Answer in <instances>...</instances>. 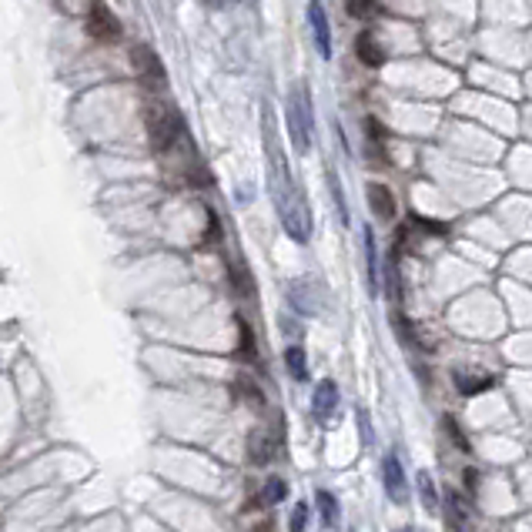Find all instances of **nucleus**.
<instances>
[{
	"label": "nucleus",
	"instance_id": "f257e3e1",
	"mask_svg": "<svg viewBox=\"0 0 532 532\" xmlns=\"http://www.w3.org/2000/svg\"><path fill=\"white\" fill-rule=\"evenodd\" d=\"M268 161H272V181H275V202H278V214H282L284 228L292 241L305 245L311 238V214H308V204L302 198V191L292 185V175H288V165H284L282 151L275 138H268Z\"/></svg>",
	"mask_w": 532,
	"mask_h": 532
},
{
	"label": "nucleus",
	"instance_id": "f03ea898",
	"mask_svg": "<svg viewBox=\"0 0 532 532\" xmlns=\"http://www.w3.org/2000/svg\"><path fill=\"white\" fill-rule=\"evenodd\" d=\"M144 124H148V144H151L154 154H167L177 144L181 131H185V121L177 114V107L158 101V104H148L144 111Z\"/></svg>",
	"mask_w": 532,
	"mask_h": 532
},
{
	"label": "nucleus",
	"instance_id": "7ed1b4c3",
	"mask_svg": "<svg viewBox=\"0 0 532 532\" xmlns=\"http://www.w3.org/2000/svg\"><path fill=\"white\" fill-rule=\"evenodd\" d=\"M288 128H292V141L298 154L311 151V101H308V87L295 84L292 97H288Z\"/></svg>",
	"mask_w": 532,
	"mask_h": 532
},
{
	"label": "nucleus",
	"instance_id": "20e7f679",
	"mask_svg": "<svg viewBox=\"0 0 532 532\" xmlns=\"http://www.w3.org/2000/svg\"><path fill=\"white\" fill-rule=\"evenodd\" d=\"M84 31H87V37H91V41H97V44H118V41H121L118 14L111 11L104 0H91L87 17H84Z\"/></svg>",
	"mask_w": 532,
	"mask_h": 532
},
{
	"label": "nucleus",
	"instance_id": "39448f33",
	"mask_svg": "<svg viewBox=\"0 0 532 532\" xmlns=\"http://www.w3.org/2000/svg\"><path fill=\"white\" fill-rule=\"evenodd\" d=\"M131 64H134L138 77H141L148 87L165 84V64H161V58L154 54V48H148V44H134V48H131Z\"/></svg>",
	"mask_w": 532,
	"mask_h": 532
},
{
	"label": "nucleus",
	"instance_id": "423d86ee",
	"mask_svg": "<svg viewBox=\"0 0 532 532\" xmlns=\"http://www.w3.org/2000/svg\"><path fill=\"white\" fill-rule=\"evenodd\" d=\"M308 24H311V34H315V50L321 58H331V24L329 14L321 7V0H308Z\"/></svg>",
	"mask_w": 532,
	"mask_h": 532
},
{
	"label": "nucleus",
	"instance_id": "0eeeda50",
	"mask_svg": "<svg viewBox=\"0 0 532 532\" xmlns=\"http://www.w3.org/2000/svg\"><path fill=\"white\" fill-rule=\"evenodd\" d=\"M382 475H385V492H389V499L402 506L405 499H409V489H405V473L395 455H385V459H382Z\"/></svg>",
	"mask_w": 532,
	"mask_h": 532
},
{
	"label": "nucleus",
	"instance_id": "6e6552de",
	"mask_svg": "<svg viewBox=\"0 0 532 532\" xmlns=\"http://www.w3.org/2000/svg\"><path fill=\"white\" fill-rule=\"evenodd\" d=\"M365 198H368V208H372V214H375L379 221H389V218H395V194L389 191V185L372 181V185L365 188Z\"/></svg>",
	"mask_w": 532,
	"mask_h": 532
},
{
	"label": "nucleus",
	"instance_id": "1a4fd4ad",
	"mask_svg": "<svg viewBox=\"0 0 532 532\" xmlns=\"http://www.w3.org/2000/svg\"><path fill=\"white\" fill-rule=\"evenodd\" d=\"M248 455L255 465H268L275 459V442L268 428H255L248 436Z\"/></svg>",
	"mask_w": 532,
	"mask_h": 532
},
{
	"label": "nucleus",
	"instance_id": "9d476101",
	"mask_svg": "<svg viewBox=\"0 0 532 532\" xmlns=\"http://www.w3.org/2000/svg\"><path fill=\"white\" fill-rule=\"evenodd\" d=\"M355 54H358V60L368 64V68H379L382 60H385V50L379 48L375 34H368V31H362V34L355 37Z\"/></svg>",
	"mask_w": 532,
	"mask_h": 532
},
{
	"label": "nucleus",
	"instance_id": "9b49d317",
	"mask_svg": "<svg viewBox=\"0 0 532 532\" xmlns=\"http://www.w3.org/2000/svg\"><path fill=\"white\" fill-rule=\"evenodd\" d=\"M315 415H319V419H329L331 412H335V405H338V385H335V382H321L319 389H315Z\"/></svg>",
	"mask_w": 532,
	"mask_h": 532
},
{
	"label": "nucleus",
	"instance_id": "f8f14e48",
	"mask_svg": "<svg viewBox=\"0 0 532 532\" xmlns=\"http://www.w3.org/2000/svg\"><path fill=\"white\" fill-rule=\"evenodd\" d=\"M492 375L489 372H455V385H459L462 395H475V392L492 389Z\"/></svg>",
	"mask_w": 532,
	"mask_h": 532
},
{
	"label": "nucleus",
	"instance_id": "ddd939ff",
	"mask_svg": "<svg viewBox=\"0 0 532 532\" xmlns=\"http://www.w3.org/2000/svg\"><path fill=\"white\" fill-rule=\"evenodd\" d=\"M446 519H449L452 532H465V526H469V519H465V506L459 502V496H455V492H449V496H446Z\"/></svg>",
	"mask_w": 532,
	"mask_h": 532
},
{
	"label": "nucleus",
	"instance_id": "4468645a",
	"mask_svg": "<svg viewBox=\"0 0 532 532\" xmlns=\"http://www.w3.org/2000/svg\"><path fill=\"white\" fill-rule=\"evenodd\" d=\"M284 362H288V372H292V379L305 382L308 379V358H305V348H298L292 345L288 352H284Z\"/></svg>",
	"mask_w": 532,
	"mask_h": 532
},
{
	"label": "nucleus",
	"instance_id": "2eb2a0df",
	"mask_svg": "<svg viewBox=\"0 0 532 532\" xmlns=\"http://www.w3.org/2000/svg\"><path fill=\"white\" fill-rule=\"evenodd\" d=\"M415 485H419V496H422V506L428 512H436L438 509V492H436V482H432V475L428 473H419L415 475Z\"/></svg>",
	"mask_w": 532,
	"mask_h": 532
},
{
	"label": "nucleus",
	"instance_id": "dca6fc26",
	"mask_svg": "<svg viewBox=\"0 0 532 532\" xmlns=\"http://www.w3.org/2000/svg\"><path fill=\"white\" fill-rule=\"evenodd\" d=\"M365 261H368V284L372 292H379V255H375V238L365 231Z\"/></svg>",
	"mask_w": 532,
	"mask_h": 532
},
{
	"label": "nucleus",
	"instance_id": "f3484780",
	"mask_svg": "<svg viewBox=\"0 0 532 532\" xmlns=\"http://www.w3.org/2000/svg\"><path fill=\"white\" fill-rule=\"evenodd\" d=\"M319 509H321V519H325V526H335L338 522V499L331 496V492H325V489H319Z\"/></svg>",
	"mask_w": 532,
	"mask_h": 532
},
{
	"label": "nucleus",
	"instance_id": "a211bd4d",
	"mask_svg": "<svg viewBox=\"0 0 532 532\" xmlns=\"http://www.w3.org/2000/svg\"><path fill=\"white\" fill-rule=\"evenodd\" d=\"M345 11H348V17H355V21H365V17H372V11H375V0H345Z\"/></svg>",
	"mask_w": 532,
	"mask_h": 532
},
{
	"label": "nucleus",
	"instance_id": "6ab92c4d",
	"mask_svg": "<svg viewBox=\"0 0 532 532\" xmlns=\"http://www.w3.org/2000/svg\"><path fill=\"white\" fill-rule=\"evenodd\" d=\"M442 426H446V432H449V438H452V442H455V446H459L462 452H469V449H473V446H469V438L462 436V428L455 426V419H452V415H446V419H442Z\"/></svg>",
	"mask_w": 532,
	"mask_h": 532
},
{
	"label": "nucleus",
	"instance_id": "aec40b11",
	"mask_svg": "<svg viewBox=\"0 0 532 532\" xmlns=\"http://www.w3.org/2000/svg\"><path fill=\"white\" fill-rule=\"evenodd\" d=\"M284 492H288V489H284L282 479H268V482H265V489H261V499H265V502H282Z\"/></svg>",
	"mask_w": 532,
	"mask_h": 532
},
{
	"label": "nucleus",
	"instance_id": "412c9836",
	"mask_svg": "<svg viewBox=\"0 0 532 532\" xmlns=\"http://www.w3.org/2000/svg\"><path fill=\"white\" fill-rule=\"evenodd\" d=\"M238 335H241V355H245V358H255V335H251V329L245 325V319H238Z\"/></svg>",
	"mask_w": 532,
	"mask_h": 532
},
{
	"label": "nucleus",
	"instance_id": "4be33fe9",
	"mask_svg": "<svg viewBox=\"0 0 532 532\" xmlns=\"http://www.w3.org/2000/svg\"><path fill=\"white\" fill-rule=\"evenodd\" d=\"M305 526H308V506H302V502H298L295 512H292V522H288V529H292V532H305Z\"/></svg>",
	"mask_w": 532,
	"mask_h": 532
},
{
	"label": "nucleus",
	"instance_id": "5701e85b",
	"mask_svg": "<svg viewBox=\"0 0 532 532\" xmlns=\"http://www.w3.org/2000/svg\"><path fill=\"white\" fill-rule=\"evenodd\" d=\"M208 7H228V4H235V0H204Z\"/></svg>",
	"mask_w": 532,
	"mask_h": 532
},
{
	"label": "nucleus",
	"instance_id": "b1692460",
	"mask_svg": "<svg viewBox=\"0 0 532 532\" xmlns=\"http://www.w3.org/2000/svg\"><path fill=\"white\" fill-rule=\"evenodd\" d=\"M402 532H409V529H402Z\"/></svg>",
	"mask_w": 532,
	"mask_h": 532
}]
</instances>
